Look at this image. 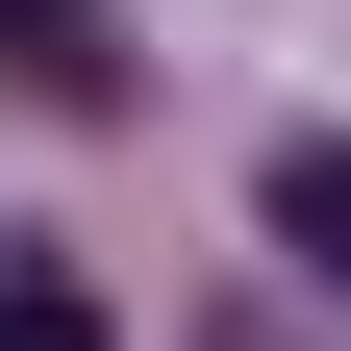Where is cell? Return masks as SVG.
Here are the masks:
<instances>
[{"label": "cell", "mask_w": 351, "mask_h": 351, "mask_svg": "<svg viewBox=\"0 0 351 351\" xmlns=\"http://www.w3.org/2000/svg\"><path fill=\"white\" fill-rule=\"evenodd\" d=\"M0 25H25V75H51V101H101V0H0Z\"/></svg>", "instance_id": "2"}, {"label": "cell", "mask_w": 351, "mask_h": 351, "mask_svg": "<svg viewBox=\"0 0 351 351\" xmlns=\"http://www.w3.org/2000/svg\"><path fill=\"white\" fill-rule=\"evenodd\" d=\"M0 351H125V326H101V276H51V251H25V276H0Z\"/></svg>", "instance_id": "1"}]
</instances>
